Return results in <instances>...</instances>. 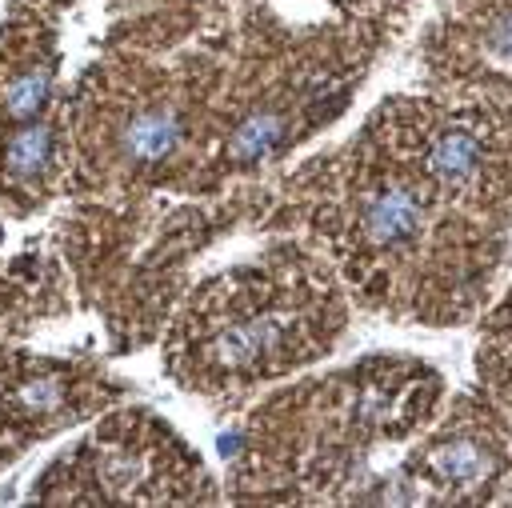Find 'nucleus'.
<instances>
[{
  "label": "nucleus",
  "mask_w": 512,
  "mask_h": 508,
  "mask_svg": "<svg viewBox=\"0 0 512 508\" xmlns=\"http://www.w3.org/2000/svg\"><path fill=\"white\" fill-rule=\"evenodd\" d=\"M288 340V316L280 312H260V316H248L240 324H228L216 340H212V360L224 364V368H248L256 364L260 356H272L280 352Z\"/></svg>",
  "instance_id": "nucleus-1"
},
{
  "label": "nucleus",
  "mask_w": 512,
  "mask_h": 508,
  "mask_svg": "<svg viewBox=\"0 0 512 508\" xmlns=\"http://www.w3.org/2000/svg\"><path fill=\"white\" fill-rule=\"evenodd\" d=\"M360 228L372 244H400L420 228V200L412 188H380L364 200Z\"/></svg>",
  "instance_id": "nucleus-2"
},
{
  "label": "nucleus",
  "mask_w": 512,
  "mask_h": 508,
  "mask_svg": "<svg viewBox=\"0 0 512 508\" xmlns=\"http://www.w3.org/2000/svg\"><path fill=\"white\" fill-rule=\"evenodd\" d=\"M484 168V144L472 128H452L440 132L436 144L428 148V176H436L444 188H464L480 176Z\"/></svg>",
  "instance_id": "nucleus-3"
},
{
  "label": "nucleus",
  "mask_w": 512,
  "mask_h": 508,
  "mask_svg": "<svg viewBox=\"0 0 512 508\" xmlns=\"http://www.w3.org/2000/svg\"><path fill=\"white\" fill-rule=\"evenodd\" d=\"M176 140H180V124H176V116L172 112H164V108H152V112H140L132 124H128V132H124V152L132 156V160H164L172 148H176Z\"/></svg>",
  "instance_id": "nucleus-4"
},
{
  "label": "nucleus",
  "mask_w": 512,
  "mask_h": 508,
  "mask_svg": "<svg viewBox=\"0 0 512 508\" xmlns=\"http://www.w3.org/2000/svg\"><path fill=\"white\" fill-rule=\"evenodd\" d=\"M52 160V132L44 124H28L20 132H12L8 148H4V164L12 176L28 180L36 172H44V164Z\"/></svg>",
  "instance_id": "nucleus-5"
},
{
  "label": "nucleus",
  "mask_w": 512,
  "mask_h": 508,
  "mask_svg": "<svg viewBox=\"0 0 512 508\" xmlns=\"http://www.w3.org/2000/svg\"><path fill=\"white\" fill-rule=\"evenodd\" d=\"M280 136H284V124H280L272 112H256V116H248V120L232 132V140H228V156H232L236 164L264 160V156L280 144Z\"/></svg>",
  "instance_id": "nucleus-6"
},
{
  "label": "nucleus",
  "mask_w": 512,
  "mask_h": 508,
  "mask_svg": "<svg viewBox=\"0 0 512 508\" xmlns=\"http://www.w3.org/2000/svg\"><path fill=\"white\" fill-rule=\"evenodd\" d=\"M432 468L448 484H472L488 472V452L476 440H452V444L432 452Z\"/></svg>",
  "instance_id": "nucleus-7"
},
{
  "label": "nucleus",
  "mask_w": 512,
  "mask_h": 508,
  "mask_svg": "<svg viewBox=\"0 0 512 508\" xmlns=\"http://www.w3.org/2000/svg\"><path fill=\"white\" fill-rule=\"evenodd\" d=\"M48 88H52V76L44 68H32L24 76H16L8 88H4V112L16 116V120H28L44 108L48 100Z\"/></svg>",
  "instance_id": "nucleus-8"
},
{
  "label": "nucleus",
  "mask_w": 512,
  "mask_h": 508,
  "mask_svg": "<svg viewBox=\"0 0 512 508\" xmlns=\"http://www.w3.org/2000/svg\"><path fill=\"white\" fill-rule=\"evenodd\" d=\"M20 400H24L28 408H36V412H52V408H60V400H64V384H60V380H32V384L20 388Z\"/></svg>",
  "instance_id": "nucleus-9"
}]
</instances>
